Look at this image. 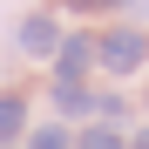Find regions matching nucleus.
Segmentation results:
<instances>
[{
  "label": "nucleus",
  "instance_id": "obj_1",
  "mask_svg": "<svg viewBox=\"0 0 149 149\" xmlns=\"http://www.w3.org/2000/svg\"><path fill=\"white\" fill-rule=\"evenodd\" d=\"M95 54H102V68L129 74V68H142V61H149V41H142L136 27H115V34H102V47H95Z\"/></svg>",
  "mask_w": 149,
  "mask_h": 149
},
{
  "label": "nucleus",
  "instance_id": "obj_2",
  "mask_svg": "<svg viewBox=\"0 0 149 149\" xmlns=\"http://www.w3.org/2000/svg\"><path fill=\"white\" fill-rule=\"evenodd\" d=\"M20 47H27V54H54V47H61V34H54V20H47V14H34V20H20Z\"/></svg>",
  "mask_w": 149,
  "mask_h": 149
},
{
  "label": "nucleus",
  "instance_id": "obj_3",
  "mask_svg": "<svg viewBox=\"0 0 149 149\" xmlns=\"http://www.w3.org/2000/svg\"><path fill=\"white\" fill-rule=\"evenodd\" d=\"M88 61H95V47H88V41H68V47H61V81H81Z\"/></svg>",
  "mask_w": 149,
  "mask_h": 149
},
{
  "label": "nucleus",
  "instance_id": "obj_4",
  "mask_svg": "<svg viewBox=\"0 0 149 149\" xmlns=\"http://www.w3.org/2000/svg\"><path fill=\"white\" fill-rule=\"evenodd\" d=\"M20 136V95H0V142Z\"/></svg>",
  "mask_w": 149,
  "mask_h": 149
},
{
  "label": "nucleus",
  "instance_id": "obj_5",
  "mask_svg": "<svg viewBox=\"0 0 149 149\" xmlns=\"http://www.w3.org/2000/svg\"><path fill=\"white\" fill-rule=\"evenodd\" d=\"M74 149H129V142H122L115 129H81V142H74Z\"/></svg>",
  "mask_w": 149,
  "mask_h": 149
},
{
  "label": "nucleus",
  "instance_id": "obj_6",
  "mask_svg": "<svg viewBox=\"0 0 149 149\" xmlns=\"http://www.w3.org/2000/svg\"><path fill=\"white\" fill-rule=\"evenodd\" d=\"M27 149H68V136H61V129H34V142H27Z\"/></svg>",
  "mask_w": 149,
  "mask_h": 149
},
{
  "label": "nucleus",
  "instance_id": "obj_7",
  "mask_svg": "<svg viewBox=\"0 0 149 149\" xmlns=\"http://www.w3.org/2000/svg\"><path fill=\"white\" fill-rule=\"evenodd\" d=\"M74 7H88V14H95V7H109V0H74Z\"/></svg>",
  "mask_w": 149,
  "mask_h": 149
},
{
  "label": "nucleus",
  "instance_id": "obj_8",
  "mask_svg": "<svg viewBox=\"0 0 149 149\" xmlns=\"http://www.w3.org/2000/svg\"><path fill=\"white\" fill-rule=\"evenodd\" d=\"M129 149H149V129H142V136H136V142H129Z\"/></svg>",
  "mask_w": 149,
  "mask_h": 149
},
{
  "label": "nucleus",
  "instance_id": "obj_9",
  "mask_svg": "<svg viewBox=\"0 0 149 149\" xmlns=\"http://www.w3.org/2000/svg\"><path fill=\"white\" fill-rule=\"evenodd\" d=\"M129 7H149V0H129Z\"/></svg>",
  "mask_w": 149,
  "mask_h": 149
},
{
  "label": "nucleus",
  "instance_id": "obj_10",
  "mask_svg": "<svg viewBox=\"0 0 149 149\" xmlns=\"http://www.w3.org/2000/svg\"><path fill=\"white\" fill-rule=\"evenodd\" d=\"M0 149H7V142H0Z\"/></svg>",
  "mask_w": 149,
  "mask_h": 149
}]
</instances>
